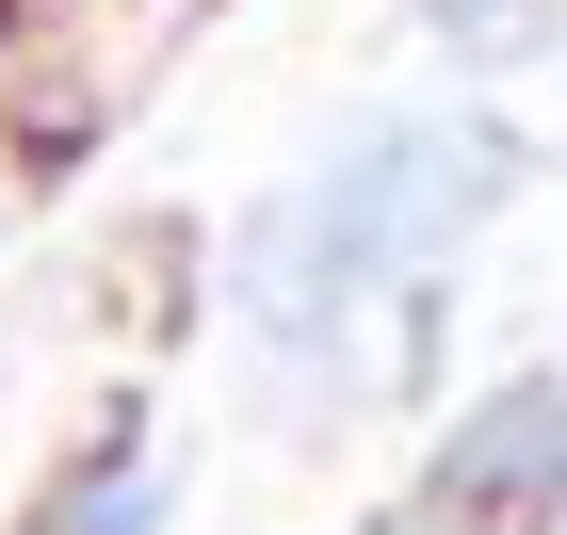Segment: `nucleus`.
I'll list each match as a JSON object with an SVG mask.
<instances>
[{
	"mask_svg": "<svg viewBox=\"0 0 567 535\" xmlns=\"http://www.w3.org/2000/svg\"><path fill=\"white\" fill-rule=\"evenodd\" d=\"M551 17H567V0H422V33H437V49H486V65H503V49H535Z\"/></svg>",
	"mask_w": 567,
	"mask_h": 535,
	"instance_id": "7ed1b4c3",
	"label": "nucleus"
},
{
	"mask_svg": "<svg viewBox=\"0 0 567 535\" xmlns=\"http://www.w3.org/2000/svg\"><path fill=\"white\" fill-rule=\"evenodd\" d=\"M65 535H163V471H97Z\"/></svg>",
	"mask_w": 567,
	"mask_h": 535,
	"instance_id": "20e7f679",
	"label": "nucleus"
},
{
	"mask_svg": "<svg viewBox=\"0 0 567 535\" xmlns=\"http://www.w3.org/2000/svg\"><path fill=\"white\" fill-rule=\"evenodd\" d=\"M422 519H454V535L567 519V373H519V390H486L471 422H454V454L422 471Z\"/></svg>",
	"mask_w": 567,
	"mask_h": 535,
	"instance_id": "f03ea898",
	"label": "nucleus"
},
{
	"mask_svg": "<svg viewBox=\"0 0 567 535\" xmlns=\"http://www.w3.org/2000/svg\"><path fill=\"white\" fill-rule=\"evenodd\" d=\"M486 178H503V146H471V131H373L324 195L260 212V244H244V309H260L276 341H324L405 244H437V227L471 212Z\"/></svg>",
	"mask_w": 567,
	"mask_h": 535,
	"instance_id": "f257e3e1",
	"label": "nucleus"
},
{
	"mask_svg": "<svg viewBox=\"0 0 567 535\" xmlns=\"http://www.w3.org/2000/svg\"><path fill=\"white\" fill-rule=\"evenodd\" d=\"M390 535H454V519H422V503H405V519H390Z\"/></svg>",
	"mask_w": 567,
	"mask_h": 535,
	"instance_id": "39448f33",
	"label": "nucleus"
}]
</instances>
